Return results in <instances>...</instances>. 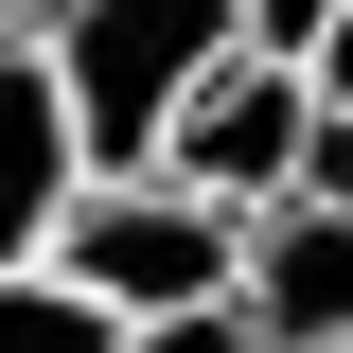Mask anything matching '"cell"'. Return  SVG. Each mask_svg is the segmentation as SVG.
<instances>
[{"instance_id":"obj_1","label":"cell","mask_w":353,"mask_h":353,"mask_svg":"<svg viewBox=\"0 0 353 353\" xmlns=\"http://www.w3.org/2000/svg\"><path fill=\"white\" fill-rule=\"evenodd\" d=\"M18 36H36V53H53V88H71L88 176H159L176 106L248 53V0H36Z\"/></svg>"},{"instance_id":"obj_2","label":"cell","mask_w":353,"mask_h":353,"mask_svg":"<svg viewBox=\"0 0 353 353\" xmlns=\"http://www.w3.org/2000/svg\"><path fill=\"white\" fill-rule=\"evenodd\" d=\"M53 283L106 318H176V301H248V212L194 176H88L53 230Z\"/></svg>"},{"instance_id":"obj_3","label":"cell","mask_w":353,"mask_h":353,"mask_svg":"<svg viewBox=\"0 0 353 353\" xmlns=\"http://www.w3.org/2000/svg\"><path fill=\"white\" fill-rule=\"evenodd\" d=\"M159 176H194V194H230V212H283V194H318V71H301V53H230V71L176 106Z\"/></svg>"},{"instance_id":"obj_4","label":"cell","mask_w":353,"mask_h":353,"mask_svg":"<svg viewBox=\"0 0 353 353\" xmlns=\"http://www.w3.org/2000/svg\"><path fill=\"white\" fill-rule=\"evenodd\" d=\"M71 194H88V124H71V88H53V53L0 18V283H18V265H53Z\"/></svg>"},{"instance_id":"obj_5","label":"cell","mask_w":353,"mask_h":353,"mask_svg":"<svg viewBox=\"0 0 353 353\" xmlns=\"http://www.w3.org/2000/svg\"><path fill=\"white\" fill-rule=\"evenodd\" d=\"M248 318H265V353H353V194L248 212Z\"/></svg>"},{"instance_id":"obj_6","label":"cell","mask_w":353,"mask_h":353,"mask_svg":"<svg viewBox=\"0 0 353 353\" xmlns=\"http://www.w3.org/2000/svg\"><path fill=\"white\" fill-rule=\"evenodd\" d=\"M0 353H124V318H106V301H71L53 265H18V283H0Z\"/></svg>"},{"instance_id":"obj_7","label":"cell","mask_w":353,"mask_h":353,"mask_svg":"<svg viewBox=\"0 0 353 353\" xmlns=\"http://www.w3.org/2000/svg\"><path fill=\"white\" fill-rule=\"evenodd\" d=\"M124 353H265L248 301H176V318H124Z\"/></svg>"},{"instance_id":"obj_8","label":"cell","mask_w":353,"mask_h":353,"mask_svg":"<svg viewBox=\"0 0 353 353\" xmlns=\"http://www.w3.org/2000/svg\"><path fill=\"white\" fill-rule=\"evenodd\" d=\"M301 71H318V124H353V0L318 18V53H301Z\"/></svg>"},{"instance_id":"obj_9","label":"cell","mask_w":353,"mask_h":353,"mask_svg":"<svg viewBox=\"0 0 353 353\" xmlns=\"http://www.w3.org/2000/svg\"><path fill=\"white\" fill-rule=\"evenodd\" d=\"M318 18L336 0H248V53H318Z\"/></svg>"},{"instance_id":"obj_10","label":"cell","mask_w":353,"mask_h":353,"mask_svg":"<svg viewBox=\"0 0 353 353\" xmlns=\"http://www.w3.org/2000/svg\"><path fill=\"white\" fill-rule=\"evenodd\" d=\"M318 194H353V124H318Z\"/></svg>"},{"instance_id":"obj_11","label":"cell","mask_w":353,"mask_h":353,"mask_svg":"<svg viewBox=\"0 0 353 353\" xmlns=\"http://www.w3.org/2000/svg\"><path fill=\"white\" fill-rule=\"evenodd\" d=\"M0 18H36V0H0Z\"/></svg>"}]
</instances>
